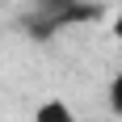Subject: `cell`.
Here are the masks:
<instances>
[{
    "label": "cell",
    "instance_id": "cell-1",
    "mask_svg": "<svg viewBox=\"0 0 122 122\" xmlns=\"http://www.w3.org/2000/svg\"><path fill=\"white\" fill-rule=\"evenodd\" d=\"M30 122H76V110H72V101H63V97H46V101L34 105Z\"/></svg>",
    "mask_w": 122,
    "mask_h": 122
},
{
    "label": "cell",
    "instance_id": "cell-2",
    "mask_svg": "<svg viewBox=\"0 0 122 122\" xmlns=\"http://www.w3.org/2000/svg\"><path fill=\"white\" fill-rule=\"evenodd\" d=\"M105 105H110L114 118H122V67L110 76V84H105Z\"/></svg>",
    "mask_w": 122,
    "mask_h": 122
},
{
    "label": "cell",
    "instance_id": "cell-3",
    "mask_svg": "<svg viewBox=\"0 0 122 122\" xmlns=\"http://www.w3.org/2000/svg\"><path fill=\"white\" fill-rule=\"evenodd\" d=\"M110 34H114V42H122V0L114 4V17H110Z\"/></svg>",
    "mask_w": 122,
    "mask_h": 122
},
{
    "label": "cell",
    "instance_id": "cell-4",
    "mask_svg": "<svg viewBox=\"0 0 122 122\" xmlns=\"http://www.w3.org/2000/svg\"><path fill=\"white\" fill-rule=\"evenodd\" d=\"M63 4H72V0H63Z\"/></svg>",
    "mask_w": 122,
    "mask_h": 122
}]
</instances>
